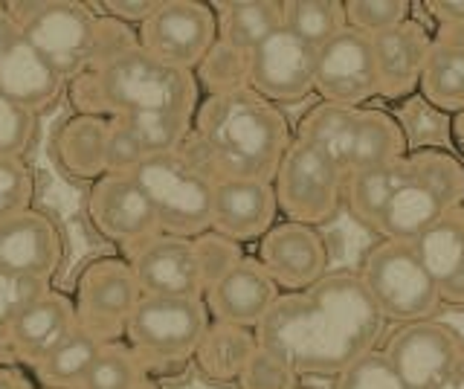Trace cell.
<instances>
[{"label": "cell", "instance_id": "obj_1", "mask_svg": "<svg viewBox=\"0 0 464 389\" xmlns=\"http://www.w3.org/2000/svg\"><path fill=\"white\" fill-rule=\"evenodd\" d=\"M386 320L354 270H328L308 291L282 294L256 328L258 345L285 357L299 378H337L377 349Z\"/></svg>", "mask_w": 464, "mask_h": 389}, {"label": "cell", "instance_id": "obj_2", "mask_svg": "<svg viewBox=\"0 0 464 389\" xmlns=\"http://www.w3.org/2000/svg\"><path fill=\"white\" fill-rule=\"evenodd\" d=\"M294 142V128L279 105L250 88L203 96L183 149L215 180H270Z\"/></svg>", "mask_w": 464, "mask_h": 389}, {"label": "cell", "instance_id": "obj_3", "mask_svg": "<svg viewBox=\"0 0 464 389\" xmlns=\"http://www.w3.org/2000/svg\"><path fill=\"white\" fill-rule=\"evenodd\" d=\"M67 93L76 113L102 120L137 113H174L195 120L200 105L195 73L157 62L140 47L96 70H84L70 82Z\"/></svg>", "mask_w": 464, "mask_h": 389}, {"label": "cell", "instance_id": "obj_4", "mask_svg": "<svg viewBox=\"0 0 464 389\" xmlns=\"http://www.w3.org/2000/svg\"><path fill=\"white\" fill-rule=\"evenodd\" d=\"M130 180L151 204L166 236L198 238L212 229L215 178L186 149L145 157Z\"/></svg>", "mask_w": 464, "mask_h": 389}, {"label": "cell", "instance_id": "obj_5", "mask_svg": "<svg viewBox=\"0 0 464 389\" xmlns=\"http://www.w3.org/2000/svg\"><path fill=\"white\" fill-rule=\"evenodd\" d=\"M203 297H142L125 331V343L149 374H178L188 364L209 326Z\"/></svg>", "mask_w": 464, "mask_h": 389}, {"label": "cell", "instance_id": "obj_6", "mask_svg": "<svg viewBox=\"0 0 464 389\" xmlns=\"http://www.w3.org/2000/svg\"><path fill=\"white\" fill-rule=\"evenodd\" d=\"M357 277L386 323H424L435 320V314L444 308L439 287L412 244L381 238L362 256Z\"/></svg>", "mask_w": 464, "mask_h": 389}, {"label": "cell", "instance_id": "obj_7", "mask_svg": "<svg viewBox=\"0 0 464 389\" xmlns=\"http://www.w3.org/2000/svg\"><path fill=\"white\" fill-rule=\"evenodd\" d=\"M6 12L18 24L21 38L64 82H72L91 67L96 30V15L91 12V4L33 0V4H6Z\"/></svg>", "mask_w": 464, "mask_h": 389}, {"label": "cell", "instance_id": "obj_8", "mask_svg": "<svg viewBox=\"0 0 464 389\" xmlns=\"http://www.w3.org/2000/svg\"><path fill=\"white\" fill-rule=\"evenodd\" d=\"M343 180L345 175L323 151L294 137L273 178L279 215H285V221L319 229L343 209Z\"/></svg>", "mask_w": 464, "mask_h": 389}, {"label": "cell", "instance_id": "obj_9", "mask_svg": "<svg viewBox=\"0 0 464 389\" xmlns=\"http://www.w3.org/2000/svg\"><path fill=\"white\" fill-rule=\"evenodd\" d=\"M140 299L142 291L125 256L91 258L76 279V323L99 343H120Z\"/></svg>", "mask_w": 464, "mask_h": 389}, {"label": "cell", "instance_id": "obj_10", "mask_svg": "<svg viewBox=\"0 0 464 389\" xmlns=\"http://www.w3.org/2000/svg\"><path fill=\"white\" fill-rule=\"evenodd\" d=\"M137 38L140 50L157 62L195 73L218 41L215 9L200 0H160L154 15L137 30Z\"/></svg>", "mask_w": 464, "mask_h": 389}, {"label": "cell", "instance_id": "obj_11", "mask_svg": "<svg viewBox=\"0 0 464 389\" xmlns=\"http://www.w3.org/2000/svg\"><path fill=\"white\" fill-rule=\"evenodd\" d=\"M314 93L319 102L340 108H366V102L381 96L372 38L345 26L325 47H319Z\"/></svg>", "mask_w": 464, "mask_h": 389}, {"label": "cell", "instance_id": "obj_12", "mask_svg": "<svg viewBox=\"0 0 464 389\" xmlns=\"http://www.w3.org/2000/svg\"><path fill=\"white\" fill-rule=\"evenodd\" d=\"M87 219L102 238L122 250L125 258L163 233L151 204L130 175H102L87 195Z\"/></svg>", "mask_w": 464, "mask_h": 389}, {"label": "cell", "instance_id": "obj_13", "mask_svg": "<svg viewBox=\"0 0 464 389\" xmlns=\"http://www.w3.org/2000/svg\"><path fill=\"white\" fill-rule=\"evenodd\" d=\"M464 349L461 331L441 320L398 326L383 352L406 389H439Z\"/></svg>", "mask_w": 464, "mask_h": 389}, {"label": "cell", "instance_id": "obj_14", "mask_svg": "<svg viewBox=\"0 0 464 389\" xmlns=\"http://www.w3.org/2000/svg\"><path fill=\"white\" fill-rule=\"evenodd\" d=\"M316 50L279 26L250 53V91L273 105H296L314 96Z\"/></svg>", "mask_w": 464, "mask_h": 389}, {"label": "cell", "instance_id": "obj_15", "mask_svg": "<svg viewBox=\"0 0 464 389\" xmlns=\"http://www.w3.org/2000/svg\"><path fill=\"white\" fill-rule=\"evenodd\" d=\"M258 262L282 294H299L328 277L331 253L323 233L314 227L279 221L258 241Z\"/></svg>", "mask_w": 464, "mask_h": 389}, {"label": "cell", "instance_id": "obj_16", "mask_svg": "<svg viewBox=\"0 0 464 389\" xmlns=\"http://www.w3.org/2000/svg\"><path fill=\"white\" fill-rule=\"evenodd\" d=\"M432 44V26L415 15L381 35H372L377 84H381V96L377 99L395 105L415 99L420 91V79H424Z\"/></svg>", "mask_w": 464, "mask_h": 389}, {"label": "cell", "instance_id": "obj_17", "mask_svg": "<svg viewBox=\"0 0 464 389\" xmlns=\"http://www.w3.org/2000/svg\"><path fill=\"white\" fill-rule=\"evenodd\" d=\"M64 262V238L47 212L24 209L0 221V267L21 277L53 282Z\"/></svg>", "mask_w": 464, "mask_h": 389}, {"label": "cell", "instance_id": "obj_18", "mask_svg": "<svg viewBox=\"0 0 464 389\" xmlns=\"http://www.w3.org/2000/svg\"><path fill=\"white\" fill-rule=\"evenodd\" d=\"M76 328L79 323H76V306H72V299L62 291H55V287H47V291L18 316V323L12 326L9 340L0 355H6L14 366L33 372Z\"/></svg>", "mask_w": 464, "mask_h": 389}, {"label": "cell", "instance_id": "obj_19", "mask_svg": "<svg viewBox=\"0 0 464 389\" xmlns=\"http://www.w3.org/2000/svg\"><path fill=\"white\" fill-rule=\"evenodd\" d=\"M279 224V204L270 180H215L212 229L236 244L261 241Z\"/></svg>", "mask_w": 464, "mask_h": 389}, {"label": "cell", "instance_id": "obj_20", "mask_svg": "<svg viewBox=\"0 0 464 389\" xmlns=\"http://www.w3.org/2000/svg\"><path fill=\"white\" fill-rule=\"evenodd\" d=\"M142 297H203L192 238L160 233L128 258Z\"/></svg>", "mask_w": 464, "mask_h": 389}, {"label": "cell", "instance_id": "obj_21", "mask_svg": "<svg viewBox=\"0 0 464 389\" xmlns=\"http://www.w3.org/2000/svg\"><path fill=\"white\" fill-rule=\"evenodd\" d=\"M282 291L270 279V273L261 267L256 256H244L241 262L232 267L221 282L203 291V302L212 320L258 328L267 311L276 306Z\"/></svg>", "mask_w": 464, "mask_h": 389}, {"label": "cell", "instance_id": "obj_22", "mask_svg": "<svg viewBox=\"0 0 464 389\" xmlns=\"http://www.w3.org/2000/svg\"><path fill=\"white\" fill-rule=\"evenodd\" d=\"M412 248L439 287L441 306L464 308V207L444 212Z\"/></svg>", "mask_w": 464, "mask_h": 389}, {"label": "cell", "instance_id": "obj_23", "mask_svg": "<svg viewBox=\"0 0 464 389\" xmlns=\"http://www.w3.org/2000/svg\"><path fill=\"white\" fill-rule=\"evenodd\" d=\"M50 157L72 180L96 183L108 175V120L91 113H72L55 125Z\"/></svg>", "mask_w": 464, "mask_h": 389}, {"label": "cell", "instance_id": "obj_24", "mask_svg": "<svg viewBox=\"0 0 464 389\" xmlns=\"http://www.w3.org/2000/svg\"><path fill=\"white\" fill-rule=\"evenodd\" d=\"M62 91H64V79L24 38H18L0 55V93L18 108L38 117V113L55 105Z\"/></svg>", "mask_w": 464, "mask_h": 389}, {"label": "cell", "instance_id": "obj_25", "mask_svg": "<svg viewBox=\"0 0 464 389\" xmlns=\"http://www.w3.org/2000/svg\"><path fill=\"white\" fill-rule=\"evenodd\" d=\"M256 349H258V340L253 328L209 320L192 355V364L203 381L227 386V384H238L246 360L253 357Z\"/></svg>", "mask_w": 464, "mask_h": 389}, {"label": "cell", "instance_id": "obj_26", "mask_svg": "<svg viewBox=\"0 0 464 389\" xmlns=\"http://www.w3.org/2000/svg\"><path fill=\"white\" fill-rule=\"evenodd\" d=\"M435 44L420 79V99L447 117L464 111V38L459 30H432Z\"/></svg>", "mask_w": 464, "mask_h": 389}, {"label": "cell", "instance_id": "obj_27", "mask_svg": "<svg viewBox=\"0 0 464 389\" xmlns=\"http://www.w3.org/2000/svg\"><path fill=\"white\" fill-rule=\"evenodd\" d=\"M444 212L447 209L439 200V195H435L427 183H420L415 178L412 166H410V178H406L395 190V195L389 198V204L381 215V221H377L374 233L381 238H389V241L412 244L424 236Z\"/></svg>", "mask_w": 464, "mask_h": 389}, {"label": "cell", "instance_id": "obj_28", "mask_svg": "<svg viewBox=\"0 0 464 389\" xmlns=\"http://www.w3.org/2000/svg\"><path fill=\"white\" fill-rule=\"evenodd\" d=\"M410 154V140L401 120L383 108H360L357 111V128H354V146H352V163L348 171L374 169L403 160Z\"/></svg>", "mask_w": 464, "mask_h": 389}, {"label": "cell", "instance_id": "obj_29", "mask_svg": "<svg viewBox=\"0 0 464 389\" xmlns=\"http://www.w3.org/2000/svg\"><path fill=\"white\" fill-rule=\"evenodd\" d=\"M410 178V163L395 160L374 169L348 171L343 180V207L352 212V219L369 229H377V221L389 204V198L395 195L398 186Z\"/></svg>", "mask_w": 464, "mask_h": 389}, {"label": "cell", "instance_id": "obj_30", "mask_svg": "<svg viewBox=\"0 0 464 389\" xmlns=\"http://www.w3.org/2000/svg\"><path fill=\"white\" fill-rule=\"evenodd\" d=\"M357 111L360 108H340V105L316 102L296 122L294 137L308 142L311 149L323 151L343 175H348L352 146H354V128H357Z\"/></svg>", "mask_w": 464, "mask_h": 389}, {"label": "cell", "instance_id": "obj_31", "mask_svg": "<svg viewBox=\"0 0 464 389\" xmlns=\"http://www.w3.org/2000/svg\"><path fill=\"white\" fill-rule=\"evenodd\" d=\"M212 9L218 18V38L246 55L282 26V0H232Z\"/></svg>", "mask_w": 464, "mask_h": 389}, {"label": "cell", "instance_id": "obj_32", "mask_svg": "<svg viewBox=\"0 0 464 389\" xmlns=\"http://www.w3.org/2000/svg\"><path fill=\"white\" fill-rule=\"evenodd\" d=\"M102 345L105 343H99L96 337L87 335V331L76 328L38 369L29 372V378L41 389H79L87 369H91L93 360L99 357Z\"/></svg>", "mask_w": 464, "mask_h": 389}, {"label": "cell", "instance_id": "obj_33", "mask_svg": "<svg viewBox=\"0 0 464 389\" xmlns=\"http://www.w3.org/2000/svg\"><path fill=\"white\" fill-rule=\"evenodd\" d=\"M282 26L308 47L319 50L348 26L345 0H285Z\"/></svg>", "mask_w": 464, "mask_h": 389}, {"label": "cell", "instance_id": "obj_34", "mask_svg": "<svg viewBox=\"0 0 464 389\" xmlns=\"http://www.w3.org/2000/svg\"><path fill=\"white\" fill-rule=\"evenodd\" d=\"M406 160H410L415 178L439 195L447 212L464 207V160L453 149L444 146L412 149L406 154Z\"/></svg>", "mask_w": 464, "mask_h": 389}, {"label": "cell", "instance_id": "obj_35", "mask_svg": "<svg viewBox=\"0 0 464 389\" xmlns=\"http://www.w3.org/2000/svg\"><path fill=\"white\" fill-rule=\"evenodd\" d=\"M195 79L198 88L207 96L250 88V55L218 38L212 50L203 55V62L195 67Z\"/></svg>", "mask_w": 464, "mask_h": 389}, {"label": "cell", "instance_id": "obj_36", "mask_svg": "<svg viewBox=\"0 0 464 389\" xmlns=\"http://www.w3.org/2000/svg\"><path fill=\"white\" fill-rule=\"evenodd\" d=\"M142 378H149L142 360L125 340H120L102 345L99 357L87 369L79 389H137Z\"/></svg>", "mask_w": 464, "mask_h": 389}, {"label": "cell", "instance_id": "obj_37", "mask_svg": "<svg viewBox=\"0 0 464 389\" xmlns=\"http://www.w3.org/2000/svg\"><path fill=\"white\" fill-rule=\"evenodd\" d=\"M116 120H122L134 131L145 157L178 151L192 134V117H174V113H137V117Z\"/></svg>", "mask_w": 464, "mask_h": 389}, {"label": "cell", "instance_id": "obj_38", "mask_svg": "<svg viewBox=\"0 0 464 389\" xmlns=\"http://www.w3.org/2000/svg\"><path fill=\"white\" fill-rule=\"evenodd\" d=\"M410 0H345V21L362 35H381L415 15Z\"/></svg>", "mask_w": 464, "mask_h": 389}, {"label": "cell", "instance_id": "obj_39", "mask_svg": "<svg viewBox=\"0 0 464 389\" xmlns=\"http://www.w3.org/2000/svg\"><path fill=\"white\" fill-rule=\"evenodd\" d=\"M47 287H50L47 282L29 279V277H21V273L0 267V352H4L9 331L18 323V316L33 306Z\"/></svg>", "mask_w": 464, "mask_h": 389}, {"label": "cell", "instance_id": "obj_40", "mask_svg": "<svg viewBox=\"0 0 464 389\" xmlns=\"http://www.w3.org/2000/svg\"><path fill=\"white\" fill-rule=\"evenodd\" d=\"M195 244V256H198V267H200V279H203V291L212 287L215 282H221L227 273L236 267L244 258V248L236 244L232 238L215 233V229H207L198 238H192Z\"/></svg>", "mask_w": 464, "mask_h": 389}, {"label": "cell", "instance_id": "obj_41", "mask_svg": "<svg viewBox=\"0 0 464 389\" xmlns=\"http://www.w3.org/2000/svg\"><path fill=\"white\" fill-rule=\"evenodd\" d=\"M334 389H406L398 378L395 366L389 364L383 349H372L354 364H348L337 378H334Z\"/></svg>", "mask_w": 464, "mask_h": 389}, {"label": "cell", "instance_id": "obj_42", "mask_svg": "<svg viewBox=\"0 0 464 389\" xmlns=\"http://www.w3.org/2000/svg\"><path fill=\"white\" fill-rule=\"evenodd\" d=\"M299 386V374L285 357L258 345L253 357L246 360V366L238 378V389H294Z\"/></svg>", "mask_w": 464, "mask_h": 389}, {"label": "cell", "instance_id": "obj_43", "mask_svg": "<svg viewBox=\"0 0 464 389\" xmlns=\"http://www.w3.org/2000/svg\"><path fill=\"white\" fill-rule=\"evenodd\" d=\"M35 178L24 157H0V221L33 207Z\"/></svg>", "mask_w": 464, "mask_h": 389}, {"label": "cell", "instance_id": "obj_44", "mask_svg": "<svg viewBox=\"0 0 464 389\" xmlns=\"http://www.w3.org/2000/svg\"><path fill=\"white\" fill-rule=\"evenodd\" d=\"M140 47V38L137 30H130L128 24L108 18V15H99L96 18V30H93V55H91V67L87 70H96L102 64H108L120 55L130 53Z\"/></svg>", "mask_w": 464, "mask_h": 389}, {"label": "cell", "instance_id": "obj_45", "mask_svg": "<svg viewBox=\"0 0 464 389\" xmlns=\"http://www.w3.org/2000/svg\"><path fill=\"white\" fill-rule=\"evenodd\" d=\"M38 117L0 93V157H24L35 137Z\"/></svg>", "mask_w": 464, "mask_h": 389}, {"label": "cell", "instance_id": "obj_46", "mask_svg": "<svg viewBox=\"0 0 464 389\" xmlns=\"http://www.w3.org/2000/svg\"><path fill=\"white\" fill-rule=\"evenodd\" d=\"M145 160V151L134 131L122 120H108V171L111 175H130Z\"/></svg>", "mask_w": 464, "mask_h": 389}, {"label": "cell", "instance_id": "obj_47", "mask_svg": "<svg viewBox=\"0 0 464 389\" xmlns=\"http://www.w3.org/2000/svg\"><path fill=\"white\" fill-rule=\"evenodd\" d=\"M160 6V0H105L102 4V15H108V18H116V21H122V24H137L142 26L145 21H149L154 15V9Z\"/></svg>", "mask_w": 464, "mask_h": 389}, {"label": "cell", "instance_id": "obj_48", "mask_svg": "<svg viewBox=\"0 0 464 389\" xmlns=\"http://www.w3.org/2000/svg\"><path fill=\"white\" fill-rule=\"evenodd\" d=\"M430 18H432V30H461L464 26V0L453 4V0H435V4H424Z\"/></svg>", "mask_w": 464, "mask_h": 389}, {"label": "cell", "instance_id": "obj_49", "mask_svg": "<svg viewBox=\"0 0 464 389\" xmlns=\"http://www.w3.org/2000/svg\"><path fill=\"white\" fill-rule=\"evenodd\" d=\"M18 38H21L18 24H14L12 15L6 12V4H0V55H4Z\"/></svg>", "mask_w": 464, "mask_h": 389}, {"label": "cell", "instance_id": "obj_50", "mask_svg": "<svg viewBox=\"0 0 464 389\" xmlns=\"http://www.w3.org/2000/svg\"><path fill=\"white\" fill-rule=\"evenodd\" d=\"M0 389H35V384H33V378H26V374L18 372L14 366L0 364Z\"/></svg>", "mask_w": 464, "mask_h": 389}, {"label": "cell", "instance_id": "obj_51", "mask_svg": "<svg viewBox=\"0 0 464 389\" xmlns=\"http://www.w3.org/2000/svg\"><path fill=\"white\" fill-rule=\"evenodd\" d=\"M439 389H464V349H461V355L456 357L453 369H450V374L441 381Z\"/></svg>", "mask_w": 464, "mask_h": 389}, {"label": "cell", "instance_id": "obj_52", "mask_svg": "<svg viewBox=\"0 0 464 389\" xmlns=\"http://www.w3.org/2000/svg\"><path fill=\"white\" fill-rule=\"evenodd\" d=\"M450 142L464 154V111L456 113V117H450Z\"/></svg>", "mask_w": 464, "mask_h": 389}, {"label": "cell", "instance_id": "obj_53", "mask_svg": "<svg viewBox=\"0 0 464 389\" xmlns=\"http://www.w3.org/2000/svg\"><path fill=\"white\" fill-rule=\"evenodd\" d=\"M137 389H163V386H160V381L154 378V374H149V378H142V381H140Z\"/></svg>", "mask_w": 464, "mask_h": 389}, {"label": "cell", "instance_id": "obj_54", "mask_svg": "<svg viewBox=\"0 0 464 389\" xmlns=\"http://www.w3.org/2000/svg\"><path fill=\"white\" fill-rule=\"evenodd\" d=\"M294 389H311V386H302V384H299V386H294Z\"/></svg>", "mask_w": 464, "mask_h": 389}, {"label": "cell", "instance_id": "obj_55", "mask_svg": "<svg viewBox=\"0 0 464 389\" xmlns=\"http://www.w3.org/2000/svg\"><path fill=\"white\" fill-rule=\"evenodd\" d=\"M459 33H461V38H464V26H461V30H459Z\"/></svg>", "mask_w": 464, "mask_h": 389}, {"label": "cell", "instance_id": "obj_56", "mask_svg": "<svg viewBox=\"0 0 464 389\" xmlns=\"http://www.w3.org/2000/svg\"><path fill=\"white\" fill-rule=\"evenodd\" d=\"M35 389H41V386H35Z\"/></svg>", "mask_w": 464, "mask_h": 389}]
</instances>
